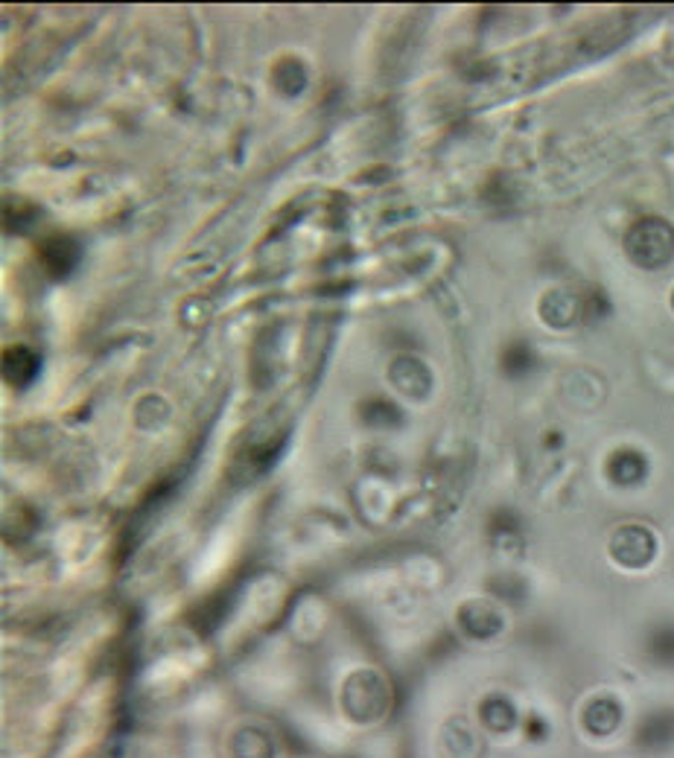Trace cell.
Listing matches in <instances>:
<instances>
[{
  "instance_id": "7a4b0ae2",
  "label": "cell",
  "mask_w": 674,
  "mask_h": 758,
  "mask_svg": "<svg viewBox=\"0 0 674 758\" xmlns=\"http://www.w3.org/2000/svg\"><path fill=\"white\" fill-rule=\"evenodd\" d=\"M35 370H39V356L27 347H12L6 351V382L12 385H27Z\"/></svg>"
},
{
  "instance_id": "3957f363",
  "label": "cell",
  "mask_w": 674,
  "mask_h": 758,
  "mask_svg": "<svg viewBox=\"0 0 674 758\" xmlns=\"http://www.w3.org/2000/svg\"><path fill=\"white\" fill-rule=\"evenodd\" d=\"M41 257H44V263H47V269L53 271V275H65V271H70L73 263H77L79 251H77V242L59 237V240L44 242Z\"/></svg>"
},
{
  "instance_id": "6da1fadb",
  "label": "cell",
  "mask_w": 674,
  "mask_h": 758,
  "mask_svg": "<svg viewBox=\"0 0 674 758\" xmlns=\"http://www.w3.org/2000/svg\"><path fill=\"white\" fill-rule=\"evenodd\" d=\"M628 251H631V257L636 260V263L660 266V263H666V260L671 257V251H674V233H671V228L666 225V222L645 219L631 231Z\"/></svg>"
}]
</instances>
